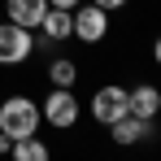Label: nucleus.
<instances>
[{"label": "nucleus", "mask_w": 161, "mask_h": 161, "mask_svg": "<svg viewBox=\"0 0 161 161\" xmlns=\"http://www.w3.org/2000/svg\"><path fill=\"white\" fill-rule=\"evenodd\" d=\"M153 61L161 65V35H157V44H153Z\"/></svg>", "instance_id": "obj_14"}, {"label": "nucleus", "mask_w": 161, "mask_h": 161, "mask_svg": "<svg viewBox=\"0 0 161 161\" xmlns=\"http://www.w3.org/2000/svg\"><path fill=\"white\" fill-rule=\"evenodd\" d=\"M39 105L26 100V96H4L0 105V131L9 139H26V135H39Z\"/></svg>", "instance_id": "obj_1"}, {"label": "nucleus", "mask_w": 161, "mask_h": 161, "mask_svg": "<svg viewBox=\"0 0 161 161\" xmlns=\"http://www.w3.org/2000/svg\"><path fill=\"white\" fill-rule=\"evenodd\" d=\"M39 31H44V39H48V44L74 39V18H70V9H53V4H48V13L39 18Z\"/></svg>", "instance_id": "obj_8"}, {"label": "nucleus", "mask_w": 161, "mask_h": 161, "mask_svg": "<svg viewBox=\"0 0 161 161\" xmlns=\"http://www.w3.org/2000/svg\"><path fill=\"white\" fill-rule=\"evenodd\" d=\"M35 53V35L18 22H0V65H22Z\"/></svg>", "instance_id": "obj_4"}, {"label": "nucleus", "mask_w": 161, "mask_h": 161, "mask_svg": "<svg viewBox=\"0 0 161 161\" xmlns=\"http://www.w3.org/2000/svg\"><path fill=\"white\" fill-rule=\"evenodd\" d=\"M9 153H13L18 161H48V144H39L35 135H26V139H13Z\"/></svg>", "instance_id": "obj_11"}, {"label": "nucleus", "mask_w": 161, "mask_h": 161, "mask_svg": "<svg viewBox=\"0 0 161 161\" xmlns=\"http://www.w3.org/2000/svg\"><path fill=\"white\" fill-rule=\"evenodd\" d=\"M126 113H135V118H161V87H153V83H135V87H126Z\"/></svg>", "instance_id": "obj_6"}, {"label": "nucleus", "mask_w": 161, "mask_h": 161, "mask_svg": "<svg viewBox=\"0 0 161 161\" xmlns=\"http://www.w3.org/2000/svg\"><path fill=\"white\" fill-rule=\"evenodd\" d=\"M39 118H44L48 126H57V131L79 126L83 105H79V96H74V87H53V92L44 96V105H39Z\"/></svg>", "instance_id": "obj_2"}, {"label": "nucleus", "mask_w": 161, "mask_h": 161, "mask_svg": "<svg viewBox=\"0 0 161 161\" xmlns=\"http://www.w3.org/2000/svg\"><path fill=\"white\" fill-rule=\"evenodd\" d=\"M48 4H53V9H74L79 0H48Z\"/></svg>", "instance_id": "obj_13"}, {"label": "nucleus", "mask_w": 161, "mask_h": 161, "mask_svg": "<svg viewBox=\"0 0 161 161\" xmlns=\"http://www.w3.org/2000/svg\"><path fill=\"white\" fill-rule=\"evenodd\" d=\"M148 135H153V122L148 118H135V113H122L118 122H109V139L122 144V148L126 144H144Z\"/></svg>", "instance_id": "obj_7"}, {"label": "nucleus", "mask_w": 161, "mask_h": 161, "mask_svg": "<svg viewBox=\"0 0 161 161\" xmlns=\"http://www.w3.org/2000/svg\"><path fill=\"white\" fill-rule=\"evenodd\" d=\"M48 83H53V87H74V83H79L74 57H57V61H48Z\"/></svg>", "instance_id": "obj_10"}, {"label": "nucleus", "mask_w": 161, "mask_h": 161, "mask_svg": "<svg viewBox=\"0 0 161 161\" xmlns=\"http://www.w3.org/2000/svg\"><path fill=\"white\" fill-rule=\"evenodd\" d=\"M122 113H126V87H122V83H105V87L92 92V118H96L100 126L118 122Z\"/></svg>", "instance_id": "obj_5"}, {"label": "nucleus", "mask_w": 161, "mask_h": 161, "mask_svg": "<svg viewBox=\"0 0 161 161\" xmlns=\"http://www.w3.org/2000/svg\"><path fill=\"white\" fill-rule=\"evenodd\" d=\"M92 4H100V9H109V13H113V9H126V0H92Z\"/></svg>", "instance_id": "obj_12"}, {"label": "nucleus", "mask_w": 161, "mask_h": 161, "mask_svg": "<svg viewBox=\"0 0 161 161\" xmlns=\"http://www.w3.org/2000/svg\"><path fill=\"white\" fill-rule=\"evenodd\" d=\"M70 18H74V39L79 44H105L109 39V9L92 4V0H79L70 9Z\"/></svg>", "instance_id": "obj_3"}, {"label": "nucleus", "mask_w": 161, "mask_h": 161, "mask_svg": "<svg viewBox=\"0 0 161 161\" xmlns=\"http://www.w3.org/2000/svg\"><path fill=\"white\" fill-rule=\"evenodd\" d=\"M4 13H9V22L35 31V26H39V18L48 13V0H4Z\"/></svg>", "instance_id": "obj_9"}, {"label": "nucleus", "mask_w": 161, "mask_h": 161, "mask_svg": "<svg viewBox=\"0 0 161 161\" xmlns=\"http://www.w3.org/2000/svg\"><path fill=\"white\" fill-rule=\"evenodd\" d=\"M9 144H13V139H9V135L0 131V153H9Z\"/></svg>", "instance_id": "obj_15"}]
</instances>
